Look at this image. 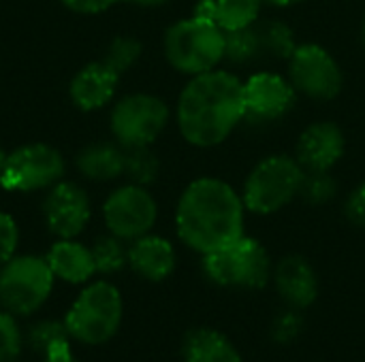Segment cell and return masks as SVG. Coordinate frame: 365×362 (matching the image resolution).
<instances>
[{
	"label": "cell",
	"mask_w": 365,
	"mask_h": 362,
	"mask_svg": "<svg viewBox=\"0 0 365 362\" xmlns=\"http://www.w3.org/2000/svg\"><path fill=\"white\" fill-rule=\"evenodd\" d=\"M205 271L220 286L263 288L269 277V258L259 241L240 237L237 241L205 254Z\"/></svg>",
	"instance_id": "7"
},
{
	"label": "cell",
	"mask_w": 365,
	"mask_h": 362,
	"mask_svg": "<svg viewBox=\"0 0 365 362\" xmlns=\"http://www.w3.org/2000/svg\"><path fill=\"white\" fill-rule=\"evenodd\" d=\"M175 224L188 247L210 254L242 237L244 207L235 190L225 181L197 179L178 203Z\"/></svg>",
	"instance_id": "2"
},
{
	"label": "cell",
	"mask_w": 365,
	"mask_h": 362,
	"mask_svg": "<svg viewBox=\"0 0 365 362\" xmlns=\"http://www.w3.org/2000/svg\"><path fill=\"white\" fill-rule=\"evenodd\" d=\"M135 2H139V4H163L167 0H135Z\"/></svg>",
	"instance_id": "33"
},
{
	"label": "cell",
	"mask_w": 365,
	"mask_h": 362,
	"mask_svg": "<svg viewBox=\"0 0 365 362\" xmlns=\"http://www.w3.org/2000/svg\"><path fill=\"white\" fill-rule=\"evenodd\" d=\"M291 79L297 90L312 98H334L342 87L336 60L317 45L295 47L291 53Z\"/></svg>",
	"instance_id": "11"
},
{
	"label": "cell",
	"mask_w": 365,
	"mask_h": 362,
	"mask_svg": "<svg viewBox=\"0 0 365 362\" xmlns=\"http://www.w3.org/2000/svg\"><path fill=\"white\" fill-rule=\"evenodd\" d=\"M186 362H242L237 350L216 331H195L184 346Z\"/></svg>",
	"instance_id": "21"
},
{
	"label": "cell",
	"mask_w": 365,
	"mask_h": 362,
	"mask_svg": "<svg viewBox=\"0 0 365 362\" xmlns=\"http://www.w3.org/2000/svg\"><path fill=\"white\" fill-rule=\"evenodd\" d=\"M261 0H203L197 6V17L216 23L220 30L235 32L255 23Z\"/></svg>",
	"instance_id": "19"
},
{
	"label": "cell",
	"mask_w": 365,
	"mask_h": 362,
	"mask_svg": "<svg viewBox=\"0 0 365 362\" xmlns=\"http://www.w3.org/2000/svg\"><path fill=\"white\" fill-rule=\"evenodd\" d=\"M64 175V158L45 143H32L6 156L0 186L11 192H32L56 186Z\"/></svg>",
	"instance_id": "8"
},
{
	"label": "cell",
	"mask_w": 365,
	"mask_h": 362,
	"mask_svg": "<svg viewBox=\"0 0 365 362\" xmlns=\"http://www.w3.org/2000/svg\"><path fill=\"white\" fill-rule=\"evenodd\" d=\"M118 79L120 75L113 68H109L103 60L90 62L73 77L68 87L71 100L83 111L101 109L113 98Z\"/></svg>",
	"instance_id": "15"
},
{
	"label": "cell",
	"mask_w": 365,
	"mask_h": 362,
	"mask_svg": "<svg viewBox=\"0 0 365 362\" xmlns=\"http://www.w3.org/2000/svg\"><path fill=\"white\" fill-rule=\"evenodd\" d=\"M227 45H225V55L235 60V62H250L257 58L267 55V45H265V34L263 28H242L235 32H229L225 36Z\"/></svg>",
	"instance_id": "22"
},
{
	"label": "cell",
	"mask_w": 365,
	"mask_h": 362,
	"mask_svg": "<svg viewBox=\"0 0 365 362\" xmlns=\"http://www.w3.org/2000/svg\"><path fill=\"white\" fill-rule=\"evenodd\" d=\"M92 258L98 273H118L128 262V252L115 235L103 237L92 247Z\"/></svg>",
	"instance_id": "25"
},
{
	"label": "cell",
	"mask_w": 365,
	"mask_h": 362,
	"mask_svg": "<svg viewBox=\"0 0 365 362\" xmlns=\"http://www.w3.org/2000/svg\"><path fill=\"white\" fill-rule=\"evenodd\" d=\"M167 105L150 94H130L111 111V132L124 147L150 145L167 126Z\"/></svg>",
	"instance_id": "9"
},
{
	"label": "cell",
	"mask_w": 365,
	"mask_h": 362,
	"mask_svg": "<svg viewBox=\"0 0 365 362\" xmlns=\"http://www.w3.org/2000/svg\"><path fill=\"white\" fill-rule=\"evenodd\" d=\"M139 53H141V43H139L137 38H130V36H115V38L109 43L103 62H105L109 68H113L118 75H122L124 70H128V68L137 62Z\"/></svg>",
	"instance_id": "26"
},
{
	"label": "cell",
	"mask_w": 365,
	"mask_h": 362,
	"mask_svg": "<svg viewBox=\"0 0 365 362\" xmlns=\"http://www.w3.org/2000/svg\"><path fill=\"white\" fill-rule=\"evenodd\" d=\"M53 273L47 258L15 256L0 269V305L13 316L34 314L51 294Z\"/></svg>",
	"instance_id": "5"
},
{
	"label": "cell",
	"mask_w": 365,
	"mask_h": 362,
	"mask_svg": "<svg viewBox=\"0 0 365 362\" xmlns=\"http://www.w3.org/2000/svg\"><path fill=\"white\" fill-rule=\"evenodd\" d=\"M269 2H276V4H293V2H299V0H269Z\"/></svg>",
	"instance_id": "35"
},
{
	"label": "cell",
	"mask_w": 365,
	"mask_h": 362,
	"mask_svg": "<svg viewBox=\"0 0 365 362\" xmlns=\"http://www.w3.org/2000/svg\"><path fill=\"white\" fill-rule=\"evenodd\" d=\"M310 203H325L336 192V181L327 175V171H310V175H304V183L299 190Z\"/></svg>",
	"instance_id": "28"
},
{
	"label": "cell",
	"mask_w": 365,
	"mask_h": 362,
	"mask_svg": "<svg viewBox=\"0 0 365 362\" xmlns=\"http://www.w3.org/2000/svg\"><path fill=\"white\" fill-rule=\"evenodd\" d=\"M225 45L227 41L220 28L197 15L171 26L165 36L167 60L188 75L212 70L225 58Z\"/></svg>",
	"instance_id": "4"
},
{
	"label": "cell",
	"mask_w": 365,
	"mask_h": 362,
	"mask_svg": "<svg viewBox=\"0 0 365 362\" xmlns=\"http://www.w3.org/2000/svg\"><path fill=\"white\" fill-rule=\"evenodd\" d=\"M244 115V83L225 70L195 75L178 102L180 130L199 147L222 143Z\"/></svg>",
	"instance_id": "1"
},
{
	"label": "cell",
	"mask_w": 365,
	"mask_h": 362,
	"mask_svg": "<svg viewBox=\"0 0 365 362\" xmlns=\"http://www.w3.org/2000/svg\"><path fill=\"white\" fill-rule=\"evenodd\" d=\"M276 284L280 294L295 307H308L319 292L312 267L299 256H289L278 265Z\"/></svg>",
	"instance_id": "18"
},
{
	"label": "cell",
	"mask_w": 365,
	"mask_h": 362,
	"mask_svg": "<svg viewBox=\"0 0 365 362\" xmlns=\"http://www.w3.org/2000/svg\"><path fill=\"white\" fill-rule=\"evenodd\" d=\"M47 262L53 277H60L68 284H83L96 273L92 250L73 239H60L53 243L47 254Z\"/></svg>",
	"instance_id": "17"
},
{
	"label": "cell",
	"mask_w": 365,
	"mask_h": 362,
	"mask_svg": "<svg viewBox=\"0 0 365 362\" xmlns=\"http://www.w3.org/2000/svg\"><path fill=\"white\" fill-rule=\"evenodd\" d=\"M15 362H17V361H15Z\"/></svg>",
	"instance_id": "37"
},
{
	"label": "cell",
	"mask_w": 365,
	"mask_h": 362,
	"mask_svg": "<svg viewBox=\"0 0 365 362\" xmlns=\"http://www.w3.org/2000/svg\"><path fill=\"white\" fill-rule=\"evenodd\" d=\"M43 213L56 237L75 239L90 222V198L77 183L58 181L45 198Z\"/></svg>",
	"instance_id": "12"
},
{
	"label": "cell",
	"mask_w": 365,
	"mask_h": 362,
	"mask_svg": "<svg viewBox=\"0 0 365 362\" xmlns=\"http://www.w3.org/2000/svg\"><path fill=\"white\" fill-rule=\"evenodd\" d=\"M66 331L71 339L86 346L109 341L122 324V297L109 282H94L81 290L66 314Z\"/></svg>",
	"instance_id": "3"
},
{
	"label": "cell",
	"mask_w": 365,
	"mask_h": 362,
	"mask_svg": "<svg viewBox=\"0 0 365 362\" xmlns=\"http://www.w3.org/2000/svg\"><path fill=\"white\" fill-rule=\"evenodd\" d=\"M4 162H6V154L0 149V173H2V169H4Z\"/></svg>",
	"instance_id": "34"
},
{
	"label": "cell",
	"mask_w": 365,
	"mask_h": 362,
	"mask_svg": "<svg viewBox=\"0 0 365 362\" xmlns=\"http://www.w3.org/2000/svg\"><path fill=\"white\" fill-rule=\"evenodd\" d=\"M77 169L94 181H109L124 175V145L94 143L77 156Z\"/></svg>",
	"instance_id": "20"
},
{
	"label": "cell",
	"mask_w": 365,
	"mask_h": 362,
	"mask_svg": "<svg viewBox=\"0 0 365 362\" xmlns=\"http://www.w3.org/2000/svg\"><path fill=\"white\" fill-rule=\"evenodd\" d=\"M302 166L284 156L263 160L248 177L244 203L255 213H274L289 205L302 190Z\"/></svg>",
	"instance_id": "6"
},
{
	"label": "cell",
	"mask_w": 365,
	"mask_h": 362,
	"mask_svg": "<svg viewBox=\"0 0 365 362\" xmlns=\"http://www.w3.org/2000/svg\"><path fill=\"white\" fill-rule=\"evenodd\" d=\"M346 213L349 218L357 224V226H365V183L359 186L353 196L349 198V205H346Z\"/></svg>",
	"instance_id": "31"
},
{
	"label": "cell",
	"mask_w": 365,
	"mask_h": 362,
	"mask_svg": "<svg viewBox=\"0 0 365 362\" xmlns=\"http://www.w3.org/2000/svg\"><path fill=\"white\" fill-rule=\"evenodd\" d=\"M364 41H365V23H364Z\"/></svg>",
	"instance_id": "36"
},
{
	"label": "cell",
	"mask_w": 365,
	"mask_h": 362,
	"mask_svg": "<svg viewBox=\"0 0 365 362\" xmlns=\"http://www.w3.org/2000/svg\"><path fill=\"white\" fill-rule=\"evenodd\" d=\"M103 218L109 233L118 239H139L156 222V203L141 186H124L109 194Z\"/></svg>",
	"instance_id": "10"
},
{
	"label": "cell",
	"mask_w": 365,
	"mask_h": 362,
	"mask_svg": "<svg viewBox=\"0 0 365 362\" xmlns=\"http://www.w3.org/2000/svg\"><path fill=\"white\" fill-rule=\"evenodd\" d=\"M128 262L141 277L150 282H160L173 273L175 252L167 239L143 235L135 239L133 247L128 250Z\"/></svg>",
	"instance_id": "16"
},
{
	"label": "cell",
	"mask_w": 365,
	"mask_h": 362,
	"mask_svg": "<svg viewBox=\"0 0 365 362\" xmlns=\"http://www.w3.org/2000/svg\"><path fill=\"white\" fill-rule=\"evenodd\" d=\"M158 162L148 145L124 147V175L135 183H148L156 177Z\"/></svg>",
	"instance_id": "24"
},
{
	"label": "cell",
	"mask_w": 365,
	"mask_h": 362,
	"mask_svg": "<svg viewBox=\"0 0 365 362\" xmlns=\"http://www.w3.org/2000/svg\"><path fill=\"white\" fill-rule=\"evenodd\" d=\"M17 247V226L11 215L0 213V269L13 258Z\"/></svg>",
	"instance_id": "29"
},
{
	"label": "cell",
	"mask_w": 365,
	"mask_h": 362,
	"mask_svg": "<svg viewBox=\"0 0 365 362\" xmlns=\"http://www.w3.org/2000/svg\"><path fill=\"white\" fill-rule=\"evenodd\" d=\"M293 98H295L293 85L272 73L252 75L244 85L246 113L261 119H276L284 115L291 109Z\"/></svg>",
	"instance_id": "13"
},
{
	"label": "cell",
	"mask_w": 365,
	"mask_h": 362,
	"mask_svg": "<svg viewBox=\"0 0 365 362\" xmlns=\"http://www.w3.org/2000/svg\"><path fill=\"white\" fill-rule=\"evenodd\" d=\"M43 362H77L73 352H71V344H62L58 348H53L51 352H47L43 356Z\"/></svg>",
	"instance_id": "32"
},
{
	"label": "cell",
	"mask_w": 365,
	"mask_h": 362,
	"mask_svg": "<svg viewBox=\"0 0 365 362\" xmlns=\"http://www.w3.org/2000/svg\"><path fill=\"white\" fill-rule=\"evenodd\" d=\"M344 151V137L334 124H314L297 143V160L308 171H329Z\"/></svg>",
	"instance_id": "14"
},
{
	"label": "cell",
	"mask_w": 365,
	"mask_h": 362,
	"mask_svg": "<svg viewBox=\"0 0 365 362\" xmlns=\"http://www.w3.org/2000/svg\"><path fill=\"white\" fill-rule=\"evenodd\" d=\"M66 9L75 11V13H101L105 9H109L111 4H115L118 0H60Z\"/></svg>",
	"instance_id": "30"
},
{
	"label": "cell",
	"mask_w": 365,
	"mask_h": 362,
	"mask_svg": "<svg viewBox=\"0 0 365 362\" xmlns=\"http://www.w3.org/2000/svg\"><path fill=\"white\" fill-rule=\"evenodd\" d=\"M71 335L66 331V324L64 322H56V320H43V322H36L30 331H28V346L45 356L47 352H51L53 348L62 346V344H68Z\"/></svg>",
	"instance_id": "23"
},
{
	"label": "cell",
	"mask_w": 365,
	"mask_h": 362,
	"mask_svg": "<svg viewBox=\"0 0 365 362\" xmlns=\"http://www.w3.org/2000/svg\"><path fill=\"white\" fill-rule=\"evenodd\" d=\"M24 346L21 331L9 312H0V362H15Z\"/></svg>",
	"instance_id": "27"
}]
</instances>
